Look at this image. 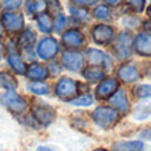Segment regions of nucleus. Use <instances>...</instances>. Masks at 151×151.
I'll use <instances>...</instances> for the list:
<instances>
[{
	"label": "nucleus",
	"mask_w": 151,
	"mask_h": 151,
	"mask_svg": "<svg viewBox=\"0 0 151 151\" xmlns=\"http://www.w3.org/2000/svg\"><path fill=\"white\" fill-rule=\"evenodd\" d=\"M93 118L96 121L97 125L102 126V127H110L118 121L119 115L115 110H113L111 107H98L96 111L93 113Z\"/></svg>",
	"instance_id": "1"
},
{
	"label": "nucleus",
	"mask_w": 151,
	"mask_h": 151,
	"mask_svg": "<svg viewBox=\"0 0 151 151\" xmlns=\"http://www.w3.org/2000/svg\"><path fill=\"white\" fill-rule=\"evenodd\" d=\"M1 23L8 31H20L24 25V19L21 13L9 11L1 16Z\"/></svg>",
	"instance_id": "2"
},
{
	"label": "nucleus",
	"mask_w": 151,
	"mask_h": 151,
	"mask_svg": "<svg viewBox=\"0 0 151 151\" xmlns=\"http://www.w3.org/2000/svg\"><path fill=\"white\" fill-rule=\"evenodd\" d=\"M1 102L8 109H11L12 111H16V113H20L25 109V101L12 90H9L8 93H5L1 97Z\"/></svg>",
	"instance_id": "3"
},
{
	"label": "nucleus",
	"mask_w": 151,
	"mask_h": 151,
	"mask_svg": "<svg viewBox=\"0 0 151 151\" xmlns=\"http://www.w3.org/2000/svg\"><path fill=\"white\" fill-rule=\"evenodd\" d=\"M57 50H58V45L53 39H44L39 44V48H37V53H39V56L42 60L52 58L57 53Z\"/></svg>",
	"instance_id": "4"
},
{
	"label": "nucleus",
	"mask_w": 151,
	"mask_h": 151,
	"mask_svg": "<svg viewBox=\"0 0 151 151\" xmlns=\"http://www.w3.org/2000/svg\"><path fill=\"white\" fill-rule=\"evenodd\" d=\"M56 93L63 98H68L77 93V85L70 78H61L56 86Z\"/></svg>",
	"instance_id": "5"
},
{
	"label": "nucleus",
	"mask_w": 151,
	"mask_h": 151,
	"mask_svg": "<svg viewBox=\"0 0 151 151\" xmlns=\"http://www.w3.org/2000/svg\"><path fill=\"white\" fill-rule=\"evenodd\" d=\"M33 114L42 125H49V123L55 119V113H53V110L47 106L33 107Z\"/></svg>",
	"instance_id": "6"
},
{
	"label": "nucleus",
	"mask_w": 151,
	"mask_h": 151,
	"mask_svg": "<svg viewBox=\"0 0 151 151\" xmlns=\"http://www.w3.org/2000/svg\"><path fill=\"white\" fill-rule=\"evenodd\" d=\"M63 61L64 65L66 66L70 70H78L82 65V61H81V56L78 53H73V52H68L63 56Z\"/></svg>",
	"instance_id": "7"
},
{
	"label": "nucleus",
	"mask_w": 151,
	"mask_h": 151,
	"mask_svg": "<svg viewBox=\"0 0 151 151\" xmlns=\"http://www.w3.org/2000/svg\"><path fill=\"white\" fill-rule=\"evenodd\" d=\"M93 36L96 39L97 42H107L113 36V31L111 28L109 27H105V25H99V27H96L93 31Z\"/></svg>",
	"instance_id": "8"
},
{
	"label": "nucleus",
	"mask_w": 151,
	"mask_h": 151,
	"mask_svg": "<svg viewBox=\"0 0 151 151\" xmlns=\"http://www.w3.org/2000/svg\"><path fill=\"white\" fill-rule=\"evenodd\" d=\"M110 105L114 107H117L118 110H121V111H126L129 107V102H127V98H126V94L123 90L118 91V93H115L114 96L110 98Z\"/></svg>",
	"instance_id": "9"
},
{
	"label": "nucleus",
	"mask_w": 151,
	"mask_h": 151,
	"mask_svg": "<svg viewBox=\"0 0 151 151\" xmlns=\"http://www.w3.org/2000/svg\"><path fill=\"white\" fill-rule=\"evenodd\" d=\"M117 89V82L114 80H106L98 86L97 89V96L99 98H105V97L110 96L113 91Z\"/></svg>",
	"instance_id": "10"
},
{
	"label": "nucleus",
	"mask_w": 151,
	"mask_h": 151,
	"mask_svg": "<svg viewBox=\"0 0 151 151\" xmlns=\"http://www.w3.org/2000/svg\"><path fill=\"white\" fill-rule=\"evenodd\" d=\"M119 78L126 82H131V81H135L138 78V72H137L135 66L133 65H123L119 69Z\"/></svg>",
	"instance_id": "11"
},
{
	"label": "nucleus",
	"mask_w": 151,
	"mask_h": 151,
	"mask_svg": "<svg viewBox=\"0 0 151 151\" xmlns=\"http://www.w3.org/2000/svg\"><path fill=\"white\" fill-rule=\"evenodd\" d=\"M25 8L28 13H42L47 9V0H27Z\"/></svg>",
	"instance_id": "12"
},
{
	"label": "nucleus",
	"mask_w": 151,
	"mask_h": 151,
	"mask_svg": "<svg viewBox=\"0 0 151 151\" xmlns=\"http://www.w3.org/2000/svg\"><path fill=\"white\" fill-rule=\"evenodd\" d=\"M137 49L143 55L151 53V36L149 35H141L137 39Z\"/></svg>",
	"instance_id": "13"
},
{
	"label": "nucleus",
	"mask_w": 151,
	"mask_h": 151,
	"mask_svg": "<svg viewBox=\"0 0 151 151\" xmlns=\"http://www.w3.org/2000/svg\"><path fill=\"white\" fill-rule=\"evenodd\" d=\"M64 42L69 47H80L82 44V36L77 31H69L64 35L63 37Z\"/></svg>",
	"instance_id": "14"
},
{
	"label": "nucleus",
	"mask_w": 151,
	"mask_h": 151,
	"mask_svg": "<svg viewBox=\"0 0 151 151\" xmlns=\"http://www.w3.org/2000/svg\"><path fill=\"white\" fill-rule=\"evenodd\" d=\"M47 76H48V72L41 65H37V64L31 65L28 69V77L32 78V80H44Z\"/></svg>",
	"instance_id": "15"
},
{
	"label": "nucleus",
	"mask_w": 151,
	"mask_h": 151,
	"mask_svg": "<svg viewBox=\"0 0 151 151\" xmlns=\"http://www.w3.org/2000/svg\"><path fill=\"white\" fill-rule=\"evenodd\" d=\"M8 63H9V65L13 68V70H16L17 73L20 74H24L27 70L25 68V64L23 63V60L20 58V56L17 55H11L9 58H8Z\"/></svg>",
	"instance_id": "16"
},
{
	"label": "nucleus",
	"mask_w": 151,
	"mask_h": 151,
	"mask_svg": "<svg viewBox=\"0 0 151 151\" xmlns=\"http://www.w3.org/2000/svg\"><path fill=\"white\" fill-rule=\"evenodd\" d=\"M129 47H130V39L126 33H123L122 36H119V40H118V50H119L121 57H127L130 55Z\"/></svg>",
	"instance_id": "17"
},
{
	"label": "nucleus",
	"mask_w": 151,
	"mask_h": 151,
	"mask_svg": "<svg viewBox=\"0 0 151 151\" xmlns=\"http://www.w3.org/2000/svg\"><path fill=\"white\" fill-rule=\"evenodd\" d=\"M88 58L94 64H104V65L109 66V60H107V56L104 55L102 52H98V50H90L88 53Z\"/></svg>",
	"instance_id": "18"
},
{
	"label": "nucleus",
	"mask_w": 151,
	"mask_h": 151,
	"mask_svg": "<svg viewBox=\"0 0 151 151\" xmlns=\"http://www.w3.org/2000/svg\"><path fill=\"white\" fill-rule=\"evenodd\" d=\"M37 23H39V27L42 32H50L52 29V19H50L49 15L47 13H39L37 16Z\"/></svg>",
	"instance_id": "19"
},
{
	"label": "nucleus",
	"mask_w": 151,
	"mask_h": 151,
	"mask_svg": "<svg viewBox=\"0 0 151 151\" xmlns=\"http://www.w3.org/2000/svg\"><path fill=\"white\" fill-rule=\"evenodd\" d=\"M35 40H36V36H35L33 32L31 31H25L20 37V45L24 49H28V48H32L35 44Z\"/></svg>",
	"instance_id": "20"
},
{
	"label": "nucleus",
	"mask_w": 151,
	"mask_h": 151,
	"mask_svg": "<svg viewBox=\"0 0 151 151\" xmlns=\"http://www.w3.org/2000/svg\"><path fill=\"white\" fill-rule=\"evenodd\" d=\"M0 85H1L3 88L8 89V90H13V89L16 88V80L9 73L1 72V73H0Z\"/></svg>",
	"instance_id": "21"
},
{
	"label": "nucleus",
	"mask_w": 151,
	"mask_h": 151,
	"mask_svg": "<svg viewBox=\"0 0 151 151\" xmlns=\"http://www.w3.org/2000/svg\"><path fill=\"white\" fill-rule=\"evenodd\" d=\"M143 143L142 142H129V143H121L117 147V151H142Z\"/></svg>",
	"instance_id": "22"
},
{
	"label": "nucleus",
	"mask_w": 151,
	"mask_h": 151,
	"mask_svg": "<svg viewBox=\"0 0 151 151\" xmlns=\"http://www.w3.org/2000/svg\"><path fill=\"white\" fill-rule=\"evenodd\" d=\"M29 90L33 91L36 94H48V85L47 83H42V82H35L29 85Z\"/></svg>",
	"instance_id": "23"
},
{
	"label": "nucleus",
	"mask_w": 151,
	"mask_h": 151,
	"mask_svg": "<svg viewBox=\"0 0 151 151\" xmlns=\"http://www.w3.org/2000/svg\"><path fill=\"white\" fill-rule=\"evenodd\" d=\"M94 16H96L97 19L105 20V19L110 17V9L106 5H98V7L94 9Z\"/></svg>",
	"instance_id": "24"
},
{
	"label": "nucleus",
	"mask_w": 151,
	"mask_h": 151,
	"mask_svg": "<svg viewBox=\"0 0 151 151\" xmlns=\"http://www.w3.org/2000/svg\"><path fill=\"white\" fill-rule=\"evenodd\" d=\"M91 102H93V98L90 96H81L78 98L73 99L70 104L76 105V106H89V105H91Z\"/></svg>",
	"instance_id": "25"
},
{
	"label": "nucleus",
	"mask_w": 151,
	"mask_h": 151,
	"mask_svg": "<svg viewBox=\"0 0 151 151\" xmlns=\"http://www.w3.org/2000/svg\"><path fill=\"white\" fill-rule=\"evenodd\" d=\"M102 76L104 74L99 72V69L90 68V69H88V70H85V77L88 78L89 81H97V80H99V78H102Z\"/></svg>",
	"instance_id": "26"
},
{
	"label": "nucleus",
	"mask_w": 151,
	"mask_h": 151,
	"mask_svg": "<svg viewBox=\"0 0 151 151\" xmlns=\"http://www.w3.org/2000/svg\"><path fill=\"white\" fill-rule=\"evenodd\" d=\"M25 0H3V5H4L5 9L8 11H13V9H17Z\"/></svg>",
	"instance_id": "27"
},
{
	"label": "nucleus",
	"mask_w": 151,
	"mask_h": 151,
	"mask_svg": "<svg viewBox=\"0 0 151 151\" xmlns=\"http://www.w3.org/2000/svg\"><path fill=\"white\" fill-rule=\"evenodd\" d=\"M137 94L142 98H146V97H150L151 98V85H142L138 86L137 89Z\"/></svg>",
	"instance_id": "28"
},
{
	"label": "nucleus",
	"mask_w": 151,
	"mask_h": 151,
	"mask_svg": "<svg viewBox=\"0 0 151 151\" xmlns=\"http://www.w3.org/2000/svg\"><path fill=\"white\" fill-rule=\"evenodd\" d=\"M127 1L135 11H142L143 9V7H145L146 0H127Z\"/></svg>",
	"instance_id": "29"
},
{
	"label": "nucleus",
	"mask_w": 151,
	"mask_h": 151,
	"mask_svg": "<svg viewBox=\"0 0 151 151\" xmlns=\"http://www.w3.org/2000/svg\"><path fill=\"white\" fill-rule=\"evenodd\" d=\"M47 8H49L53 12H57L60 9V3L58 0H47Z\"/></svg>",
	"instance_id": "30"
},
{
	"label": "nucleus",
	"mask_w": 151,
	"mask_h": 151,
	"mask_svg": "<svg viewBox=\"0 0 151 151\" xmlns=\"http://www.w3.org/2000/svg\"><path fill=\"white\" fill-rule=\"evenodd\" d=\"M72 3H74L76 5H80V7H89V5L96 4L97 0H72Z\"/></svg>",
	"instance_id": "31"
},
{
	"label": "nucleus",
	"mask_w": 151,
	"mask_h": 151,
	"mask_svg": "<svg viewBox=\"0 0 151 151\" xmlns=\"http://www.w3.org/2000/svg\"><path fill=\"white\" fill-rule=\"evenodd\" d=\"M72 13L78 19H86L88 17V12L85 9H78V8H72Z\"/></svg>",
	"instance_id": "32"
},
{
	"label": "nucleus",
	"mask_w": 151,
	"mask_h": 151,
	"mask_svg": "<svg viewBox=\"0 0 151 151\" xmlns=\"http://www.w3.org/2000/svg\"><path fill=\"white\" fill-rule=\"evenodd\" d=\"M66 24V20H65V16L63 15H58V17L56 19V31H61L64 28V25Z\"/></svg>",
	"instance_id": "33"
},
{
	"label": "nucleus",
	"mask_w": 151,
	"mask_h": 151,
	"mask_svg": "<svg viewBox=\"0 0 151 151\" xmlns=\"http://www.w3.org/2000/svg\"><path fill=\"white\" fill-rule=\"evenodd\" d=\"M105 1H106L109 5H113V7H114V5H118V4H119L121 0H105Z\"/></svg>",
	"instance_id": "34"
},
{
	"label": "nucleus",
	"mask_w": 151,
	"mask_h": 151,
	"mask_svg": "<svg viewBox=\"0 0 151 151\" xmlns=\"http://www.w3.org/2000/svg\"><path fill=\"white\" fill-rule=\"evenodd\" d=\"M3 52H4V48H3V44L0 42V58L3 57Z\"/></svg>",
	"instance_id": "35"
},
{
	"label": "nucleus",
	"mask_w": 151,
	"mask_h": 151,
	"mask_svg": "<svg viewBox=\"0 0 151 151\" xmlns=\"http://www.w3.org/2000/svg\"><path fill=\"white\" fill-rule=\"evenodd\" d=\"M37 151H53V150H50V149H48V147H40Z\"/></svg>",
	"instance_id": "36"
},
{
	"label": "nucleus",
	"mask_w": 151,
	"mask_h": 151,
	"mask_svg": "<svg viewBox=\"0 0 151 151\" xmlns=\"http://www.w3.org/2000/svg\"><path fill=\"white\" fill-rule=\"evenodd\" d=\"M94 151H106V150H94Z\"/></svg>",
	"instance_id": "37"
},
{
	"label": "nucleus",
	"mask_w": 151,
	"mask_h": 151,
	"mask_svg": "<svg viewBox=\"0 0 151 151\" xmlns=\"http://www.w3.org/2000/svg\"><path fill=\"white\" fill-rule=\"evenodd\" d=\"M0 35H1V25H0Z\"/></svg>",
	"instance_id": "38"
},
{
	"label": "nucleus",
	"mask_w": 151,
	"mask_h": 151,
	"mask_svg": "<svg viewBox=\"0 0 151 151\" xmlns=\"http://www.w3.org/2000/svg\"><path fill=\"white\" fill-rule=\"evenodd\" d=\"M0 9H1V3H0Z\"/></svg>",
	"instance_id": "39"
},
{
	"label": "nucleus",
	"mask_w": 151,
	"mask_h": 151,
	"mask_svg": "<svg viewBox=\"0 0 151 151\" xmlns=\"http://www.w3.org/2000/svg\"><path fill=\"white\" fill-rule=\"evenodd\" d=\"M150 15H151V8H150Z\"/></svg>",
	"instance_id": "40"
}]
</instances>
